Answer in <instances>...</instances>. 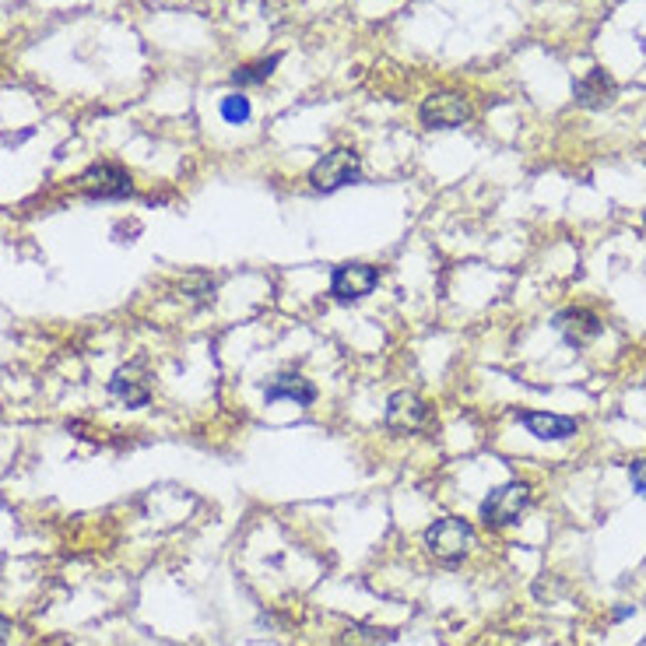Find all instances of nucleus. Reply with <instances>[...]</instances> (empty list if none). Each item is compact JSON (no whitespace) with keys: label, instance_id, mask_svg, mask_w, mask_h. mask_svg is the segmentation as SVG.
<instances>
[{"label":"nucleus","instance_id":"7ed1b4c3","mask_svg":"<svg viewBox=\"0 0 646 646\" xmlns=\"http://www.w3.org/2000/svg\"><path fill=\"white\" fill-rule=\"evenodd\" d=\"M425 548L443 562H460L474 548V527L460 517H443L425 531Z\"/></svg>","mask_w":646,"mask_h":646},{"label":"nucleus","instance_id":"39448f33","mask_svg":"<svg viewBox=\"0 0 646 646\" xmlns=\"http://www.w3.org/2000/svg\"><path fill=\"white\" fill-rule=\"evenodd\" d=\"M471 116V102L457 92H432L429 99L418 106V120L429 130H453Z\"/></svg>","mask_w":646,"mask_h":646},{"label":"nucleus","instance_id":"ddd939ff","mask_svg":"<svg viewBox=\"0 0 646 646\" xmlns=\"http://www.w3.org/2000/svg\"><path fill=\"white\" fill-rule=\"evenodd\" d=\"M281 64V57H264V60H253V64H243L232 71V85L236 88H253V85H264L267 78L274 74V67Z\"/></svg>","mask_w":646,"mask_h":646},{"label":"nucleus","instance_id":"f8f14e48","mask_svg":"<svg viewBox=\"0 0 646 646\" xmlns=\"http://www.w3.org/2000/svg\"><path fill=\"white\" fill-rule=\"evenodd\" d=\"M264 401L267 404H278V401H292L299 408H309L316 401V387L299 373H278L274 380H267L264 387Z\"/></svg>","mask_w":646,"mask_h":646},{"label":"nucleus","instance_id":"f257e3e1","mask_svg":"<svg viewBox=\"0 0 646 646\" xmlns=\"http://www.w3.org/2000/svg\"><path fill=\"white\" fill-rule=\"evenodd\" d=\"M362 166H359V155L352 148H334L309 169V183H313L316 194H334L341 187H352L359 183Z\"/></svg>","mask_w":646,"mask_h":646},{"label":"nucleus","instance_id":"20e7f679","mask_svg":"<svg viewBox=\"0 0 646 646\" xmlns=\"http://www.w3.org/2000/svg\"><path fill=\"white\" fill-rule=\"evenodd\" d=\"M81 190L95 201H123V197L134 194V183H130V173L116 162H95L92 169L81 173Z\"/></svg>","mask_w":646,"mask_h":646},{"label":"nucleus","instance_id":"423d86ee","mask_svg":"<svg viewBox=\"0 0 646 646\" xmlns=\"http://www.w3.org/2000/svg\"><path fill=\"white\" fill-rule=\"evenodd\" d=\"M376 285H380V271H376L373 264H359V260L334 267V274H331V295L338 302L366 299V295H373Z\"/></svg>","mask_w":646,"mask_h":646},{"label":"nucleus","instance_id":"4468645a","mask_svg":"<svg viewBox=\"0 0 646 646\" xmlns=\"http://www.w3.org/2000/svg\"><path fill=\"white\" fill-rule=\"evenodd\" d=\"M218 109H222V120L232 123V127H243V123H250V116H253V106H250V99H246L243 92L225 95Z\"/></svg>","mask_w":646,"mask_h":646},{"label":"nucleus","instance_id":"0eeeda50","mask_svg":"<svg viewBox=\"0 0 646 646\" xmlns=\"http://www.w3.org/2000/svg\"><path fill=\"white\" fill-rule=\"evenodd\" d=\"M555 331L566 338V345L583 348V345H590V341L601 338L604 323H601V316L590 313V309L573 306V309H562V313L555 316Z\"/></svg>","mask_w":646,"mask_h":646},{"label":"nucleus","instance_id":"6e6552de","mask_svg":"<svg viewBox=\"0 0 646 646\" xmlns=\"http://www.w3.org/2000/svg\"><path fill=\"white\" fill-rule=\"evenodd\" d=\"M383 418H387V429L415 432L429 422V404H425L418 394H411V390H397V394L387 401V415Z\"/></svg>","mask_w":646,"mask_h":646},{"label":"nucleus","instance_id":"9d476101","mask_svg":"<svg viewBox=\"0 0 646 646\" xmlns=\"http://www.w3.org/2000/svg\"><path fill=\"white\" fill-rule=\"evenodd\" d=\"M109 394L116 401H123L127 408H144L151 401V383H148V373H144L141 362H130L123 366L120 373L109 380Z\"/></svg>","mask_w":646,"mask_h":646},{"label":"nucleus","instance_id":"f03ea898","mask_svg":"<svg viewBox=\"0 0 646 646\" xmlns=\"http://www.w3.org/2000/svg\"><path fill=\"white\" fill-rule=\"evenodd\" d=\"M527 506H531V485H524V481H506V485L492 489L489 499L481 503V520L489 527H510L524 517Z\"/></svg>","mask_w":646,"mask_h":646},{"label":"nucleus","instance_id":"2eb2a0df","mask_svg":"<svg viewBox=\"0 0 646 646\" xmlns=\"http://www.w3.org/2000/svg\"><path fill=\"white\" fill-rule=\"evenodd\" d=\"M629 478H632V489H636L639 496H646V457L643 460H632V464H629Z\"/></svg>","mask_w":646,"mask_h":646},{"label":"nucleus","instance_id":"1a4fd4ad","mask_svg":"<svg viewBox=\"0 0 646 646\" xmlns=\"http://www.w3.org/2000/svg\"><path fill=\"white\" fill-rule=\"evenodd\" d=\"M520 425L531 432L534 439L545 443H566L580 432V422L569 415H548V411H520Z\"/></svg>","mask_w":646,"mask_h":646},{"label":"nucleus","instance_id":"9b49d317","mask_svg":"<svg viewBox=\"0 0 646 646\" xmlns=\"http://www.w3.org/2000/svg\"><path fill=\"white\" fill-rule=\"evenodd\" d=\"M615 95H618L615 78H611L608 71H601V67L587 71L573 85V99H576V106H583V109H604V106H611V102H615Z\"/></svg>","mask_w":646,"mask_h":646},{"label":"nucleus","instance_id":"dca6fc26","mask_svg":"<svg viewBox=\"0 0 646 646\" xmlns=\"http://www.w3.org/2000/svg\"><path fill=\"white\" fill-rule=\"evenodd\" d=\"M632 611H636V608H618V611H615V622H622V618H629Z\"/></svg>","mask_w":646,"mask_h":646}]
</instances>
